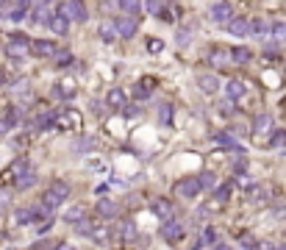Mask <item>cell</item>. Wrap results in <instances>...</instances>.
<instances>
[{
	"instance_id": "6da1fadb",
	"label": "cell",
	"mask_w": 286,
	"mask_h": 250,
	"mask_svg": "<svg viewBox=\"0 0 286 250\" xmlns=\"http://www.w3.org/2000/svg\"><path fill=\"white\" fill-rule=\"evenodd\" d=\"M28 9H31V0H0V17L11 22L25 20Z\"/></svg>"
},
{
	"instance_id": "7a4b0ae2",
	"label": "cell",
	"mask_w": 286,
	"mask_h": 250,
	"mask_svg": "<svg viewBox=\"0 0 286 250\" xmlns=\"http://www.w3.org/2000/svg\"><path fill=\"white\" fill-rule=\"evenodd\" d=\"M28 53H31V39H28L25 34H11V39L6 42V56L14 58V61H20V58H25Z\"/></svg>"
},
{
	"instance_id": "3957f363",
	"label": "cell",
	"mask_w": 286,
	"mask_h": 250,
	"mask_svg": "<svg viewBox=\"0 0 286 250\" xmlns=\"http://www.w3.org/2000/svg\"><path fill=\"white\" fill-rule=\"evenodd\" d=\"M56 9L64 11V14L70 17V22H86L89 20V11H86V3H83V0H64Z\"/></svg>"
},
{
	"instance_id": "277c9868",
	"label": "cell",
	"mask_w": 286,
	"mask_h": 250,
	"mask_svg": "<svg viewBox=\"0 0 286 250\" xmlns=\"http://www.w3.org/2000/svg\"><path fill=\"white\" fill-rule=\"evenodd\" d=\"M67 195H70V186H67V183H53V186L47 189L45 195H42V206H47V208L53 211V208H58L64 200H67Z\"/></svg>"
},
{
	"instance_id": "5b68a950",
	"label": "cell",
	"mask_w": 286,
	"mask_h": 250,
	"mask_svg": "<svg viewBox=\"0 0 286 250\" xmlns=\"http://www.w3.org/2000/svg\"><path fill=\"white\" fill-rule=\"evenodd\" d=\"M172 189H175V192L181 195V198H189V200H192V198H198V195L203 192V186H200V181H198L195 175L178 178V181H175V186H172Z\"/></svg>"
},
{
	"instance_id": "8992f818",
	"label": "cell",
	"mask_w": 286,
	"mask_h": 250,
	"mask_svg": "<svg viewBox=\"0 0 286 250\" xmlns=\"http://www.w3.org/2000/svg\"><path fill=\"white\" fill-rule=\"evenodd\" d=\"M114 25H117V37H134V34L139 31V17L122 14V17L114 20Z\"/></svg>"
},
{
	"instance_id": "52a82bcc",
	"label": "cell",
	"mask_w": 286,
	"mask_h": 250,
	"mask_svg": "<svg viewBox=\"0 0 286 250\" xmlns=\"http://www.w3.org/2000/svg\"><path fill=\"white\" fill-rule=\"evenodd\" d=\"M162 236L167 242H178L183 236V225H181V220H175V217H167L162 220Z\"/></svg>"
},
{
	"instance_id": "ba28073f",
	"label": "cell",
	"mask_w": 286,
	"mask_h": 250,
	"mask_svg": "<svg viewBox=\"0 0 286 250\" xmlns=\"http://www.w3.org/2000/svg\"><path fill=\"white\" fill-rule=\"evenodd\" d=\"M31 53L39 56V58H50V56L58 53V45L50 42V39H37V42H31Z\"/></svg>"
},
{
	"instance_id": "9c48e42d",
	"label": "cell",
	"mask_w": 286,
	"mask_h": 250,
	"mask_svg": "<svg viewBox=\"0 0 286 250\" xmlns=\"http://www.w3.org/2000/svg\"><path fill=\"white\" fill-rule=\"evenodd\" d=\"M47 25H50V31L56 34V37H64V34L70 31V17L64 14V11H53V17H50V22H47Z\"/></svg>"
},
{
	"instance_id": "30bf717a",
	"label": "cell",
	"mask_w": 286,
	"mask_h": 250,
	"mask_svg": "<svg viewBox=\"0 0 286 250\" xmlns=\"http://www.w3.org/2000/svg\"><path fill=\"white\" fill-rule=\"evenodd\" d=\"M231 14H234V11H231V6L225 3V0H219V3L211 6V20L217 22V25H225V22L231 20Z\"/></svg>"
},
{
	"instance_id": "8fae6325",
	"label": "cell",
	"mask_w": 286,
	"mask_h": 250,
	"mask_svg": "<svg viewBox=\"0 0 286 250\" xmlns=\"http://www.w3.org/2000/svg\"><path fill=\"white\" fill-rule=\"evenodd\" d=\"M225 25L234 37H250V20H245V17H231Z\"/></svg>"
},
{
	"instance_id": "7c38bea8",
	"label": "cell",
	"mask_w": 286,
	"mask_h": 250,
	"mask_svg": "<svg viewBox=\"0 0 286 250\" xmlns=\"http://www.w3.org/2000/svg\"><path fill=\"white\" fill-rule=\"evenodd\" d=\"M53 11H56V6H34V11H31V22H37V25H47L50 22V17H53Z\"/></svg>"
},
{
	"instance_id": "4fadbf2b",
	"label": "cell",
	"mask_w": 286,
	"mask_h": 250,
	"mask_svg": "<svg viewBox=\"0 0 286 250\" xmlns=\"http://www.w3.org/2000/svg\"><path fill=\"white\" fill-rule=\"evenodd\" d=\"M17 120H20V111H17V106H9V109H6V114L0 117V134H9V131L17 125Z\"/></svg>"
},
{
	"instance_id": "5bb4252c",
	"label": "cell",
	"mask_w": 286,
	"mask_h": 250,
	"mask_svg": "<svg viewBox=\"0 0 286 250\" xmlns=\"http://www.w3.org/2000/svg\"><path fill=\"white\" fill-rule=\"evenodd\" d=\"M56 120L64 125V128H78L81 125V114L75 109H61V114L56 111Z\"/></svg>"
},
{
	"instance_id": "9a60e30c",
	"label": "cell",
	"mask_w": 286,
	"mask_h": 250,
	"mask_svg": "<svg viewBox=\"0 0 286 250\" xmlns=\"http://www.w3.org/2000/svg\"><path fill=\"white\" fill-rule=\"evenodd\" d=\"M270 31H272V25H270V22H264L261 17H259V20H250V37L264 39V37H270Z\"/></svg>"
},
{
	"instance_id": "2e32d148",
	"label": "cell",
	"mask_w": 286,
	"mask_h": 250,
	"mask_svg": "<svg viewBox=\"0 0 286 250\" xmlns=\"http://www.w3.org/2000/svg\"><path fill=\"white\" fill-rule=\"evenodd\" d=\"M150 208H153V214H158L162 220H167V217H172V203L170 200H164V198H156V200H150Z\"/></svg>"
},
{
	"instance_id": "e0dca14e",
	"label": "cell",
	"mask_w": 286,
	"mask_h": 250,
	"mask_svg": "<svg viewBox=\"0 0 286 250\" xmlns=\"http://www.w3.org/2000/svg\"><path fill=\"white\" fill-rule=\"evenodd\" d=\"M214 142H217V145H223L225 150H236V153H245V147L239 145V139H234V136H231V134H217V136H214Z\"/></svg>"
},
{
	"instance_id": "ac0fdd59",
	"label": "cell",
	"mask_w": 286,
	"mask_h": 250,
	"mask_svg": "<svg viewBox=\"0 0 286 250\" xmlns=\"http://www.w3.org/2000/svg\"><path fill=\"white\" fill-rule=\"evenodd\" d=\"M214 245H219V234H217V228H203V234H200V239H198V247H214Z\"/></svg>"
},
{
	"instance_id": "d6986e66",
	"label": "cell",
	"mask_w": 286,
	"mask_h": 250,
	"mask_svg": "<svg viewBox=\"0 0 286 250\" xmlns=\"http://www.w3.org/2000/svg\"><path fill=\"white\" fill-rule=\"evenodd\" d=\"M98 214L103 220H114L117 214H120V206H117L114 200H100V203H98Z\"/></svg>"
},
{
	"instance_id": "ffe728a7",
	"label": "cell",
	"mask_w": 286,
	"mask_h": 250,
	"mask_svg": "<svg viewBox=\"0 0 286 250\" xmlns=\"http://www.w3.org/2000/svg\"><path fill=\"white\" fill-rule=\"evenodd\" d=\"M106 103H109L111 109H125L128 98H125V92H122V89H111V92L106 95Z\"/></svg>"
},
{
	"instance_id": "44dd1931",
	"label": "cell",
	"mask_w": 286,
	"mask_h": 250,
	"mask_svg": "<svg viewBox=\"0 0 286 250\" xmlns=\"http://www.w3.org/2000/svg\"><path fill=\"white\" fill-rule=\"evenodd\" d=\"M156 117H158V125H170V122H172V103H167V100H162V103H158V111H156Z\"/></svg>"
},
{
	"instance_id": "7402d4cb",
	"label": "cell",
	"mask_w": 286,
	"mask_h": 250,
	"mask_svg": "<svg viewBox=\"0 0 286 250\" xmlns=\"http://www.w3.org/2000/svg\"><path fill=\"white\" fill-rule=\"evenodd\" d=\"M250 58H253V53H250L247 47H234V50H231V61L234 64H247Z\"/></svg>"
},
{
	"instance_id": "603a6c76",
	"label": "cell",
	"mask_w": 286,
	"mask_h": 250,
	"mask_svg": "<svg viewBox=\"0 0 286 250\" xmlns=\"http://www.w3.org/2000/svg\"><path fill=\"white\" fill-rule=\"evenodd\" d=\"M145 6H147V11H150V14L162 17V20H170V14L164 11V0H147Z\"/></svg>"
},
{
	"instance_id": "cb8c5ba5",
	"label": "cell",
	"mask_w": 286,
	"mask_h": 250,
	"mask_svg": "<svg viewBox=\"0 0 286 250\" xmlns=\"http://www.w3.org/2000/svg\"><path fill=\"white\" fill-rule=\"evenodd\" d=\"M270 125H272L270 114H261L259 120H256V128H253V134H256V136H264V134H270Z\"/></svg>"
},
{
	"instance_id": "d4e9b609",
	"label": "cell",
	"mask_w": 286,
	"mask_h": 250,
	"mask_svg": "<svg viewBox=\"0 0 286 250\" xmlns=\"http://www.w3.org/2000/svg\"><path fill=\"white\" fill-rule=\"evenodd\" d=\"M28 170H31V162H28V159H17V162L11 164V175H14V178L25 175Z\"/></svg>"
},
{
	"instance_id": "484cf974",
	"label": "cell",
	"mask_w": 286,
	"mask_h": 250,
	"mask_svg": "<svg viewBox=\"0 0 286 250\" xmlns=\"http://www.w3.org/2000/svg\"><path fill=\"white\" fill-rule=\"evenodd\" d=\"M225 89H228V98L231 100H236V98L245 95V83H242V81H228V86H225Z\"/></svg>"
},
{
	"instance_id": "4316f807",
	"label": "cell",
	"mask_w": 286,
	"mask_h": 250,
	"mask_svg": "<svg viewBox=\"0 0 286 250\" xmlns=\"http://www.w3.org/2000/svg\"><path fill=\"white\" fill-rule=\"evenodd\" d=\"M228 53H231V50H225V47H217V50H211V64H214V67H225V64H228V61H225V56H228Z\"/></svg>"
},
{
	"instance_id": "83f0119b",
	"label": "cell",
	"mask_w": 286,
	"mask_h": 250,
	"mask_svg": "<svg viewBox=\"0 0 286 250\" xmlns=\"http://www.w3.org/2000/svg\"><path fill=\"white\" fill-rule=\"evenodd\" d=\"M198 181L203 189H217V175H214V172H200Z\"/></svg>"
},
{
	"instance_id": "f1b7e54d",
	"label": "cell",
	"mask_w": 286,
	"mask_h": 250,
	"mask_svg": "<svg viewBox=\"0 0 286 250\" xmlns=\"http://www.w3.org/2000/svg\"><path fill=\"white\" fill-rule=\"evenodd\" d=\"M100 37H103L106 42L117 39V25L114 22H103V25H100Z\"/></svg>"
},
{
	"instance_id": "f546056e",
	"label": "cell",
	"mask_w": 286,
	"mask_h": 250,
	"mask_svg": "<svg viewBox=\"0 0 286 250\" xmlns=\"http://www.w3.org/2000/svg\"><path fill=\"white\" fill-rule=\"evenodd\" d=\"M120 9L125 11V14L139 17V0H120Z\"/></svg>"
},
{
	"instance_id": "4dcf8cb0",
	"label": "cell",
	"mask_w": 286,
	"mask_h": 250,
	"mask_svg": "<svg viewBox=\"0 0 286 250\" xmlns=\"http://www.w3.org/2000/svg\"><path fill=\"white\" fill-rule=\"evenodd\" d=\"M150 89H153V81H150V78H145V81L139 83V86L134 89V95H136V98H139V100H145V98H147V92H150Z\"/></svg>"
},
{
	"instance_id": "1f68e13d",
	"label": "cell",
	"mask_w": 286,
	"mask_h": 250,
	"mask_svg": "<svg viewBox=\"0 0 286 250\" xmlns=\"http://www.w3.org/2000/svg\"><path fill=\"white\" fill-rule=\"evenodd\" d=\"M34 181H37V175H34V170H28L25 175H20V178H17V189H28Z\"/></svg>"
},
{
	"instance_id": "d6a6232c",
	"label": "cell",
	"mask_w": 286,
	"mask_h": 250,
	"mask_svg": "<svg viewBox=\"0 0 286 250\" xmlns=\"http://www.w3.org/2000/svg\"><path fill=\"white\" fill-rule=\"evenodd\" d=\"M83 214H86V211H83V206H73L67 214H64V220H67V223H78Z\"/></svg>"
},
{
	"instance_id": "836d02e7",
	"label": "cell",
	"mask_w": 286,
	"mask_h": 250,
	"mask_svg": "<svg viewBox=\"0 0 286 250\" xmlns=\"http://www.w3.org/2000/svg\"><path fill=\"white\" fill-rule=\"evenodd\" d=\"M270 37L278 39V42H283L286 39V22H275V25H272V31H270Z\"/></svg>"
},
{
	"instance_id": "e575fe53",
	"label": "cell",
	"mask_w": 286,
	"mask_h": 250,
	"mask_svg": "<svg viewBox=\"0 0 286 250\" xmlns=\"http://www.w3.org/2000/svg\"><path fill=\"white\" fill-rule=\"evenodd\" d=\"M200 89H203V92H217V78L203 75V78H200Z\"/></svg>"
},
{
	"instance_id": "d590c367",
	"label": "cell",
	"mask_w": 286,
	"mask_h": 250,
	"mask_svg": "<svg viewBox=\"0 0 286 250\" xmlns=\"http://www.w3.org/2000/svg\"><path fill=\"white\" fill-rule=\"evenodd\" d=\"M56 64H58V67H70V64H73V53H70V50L56 53Z\"/></svg>"
},
{
	"instance_id": "8d00e7d4",
	"label": "cell",
	"mask_w": 286,
	"mask_h": 250,
	"mask_svg": "<svg viewBox=\"0 0 286 250\" xmlns=\"http://www.w3.org/2000/svg\"><path fill=\"white\" fill-rule=\"evenodd\" d=\"M231 189H234V183H223V186L217 189V203H225V200L231 198Z\"/></svg>"
},
{
	"instance_id": "74e56055",
	"label": "cell",
	"mask_w": 286,
	"mask_h": 250,
	"mask_svg": "<svg viewBox=\"0 0 286 250\" xmlns=\"http://www.w3.org/2000/svg\"><path fill=\"white\" fill-rule=\"evenodd\" d=\"M92 145H94V139H92V136H86V139L75 142V150H78V153H89V150H92Z\"/></svg>"
},
{
	"instance_id": "f35d334b",
	"label": "cell",
	"mask_w": 286,
	"mask_h": 250,
	"mask_svg": "<svg viewBox=\"0 0 286 250\" xmlns=\"http://www.w3.org/2000/svg\"><path fill=\"white\" fill-rule=\"evenodd\" d=\"M189 37H192V31H189V28H181V31H178V45H189Z\"/></svg>"
},
{
	"instance_id": "ab89813d",
	"label": "cell",
	"mask_w": 286,
	"mask_h": 250,
	"mask_svg": "<svg viewBox=\"0 0 286 250\" xmlns=\"http://www.w3.org/2000/svg\"><path fill=\"white\" fill-rule=\"evenodd\" d=\"M239 245H242V247H256V245H259V242H256L253 236H245V239H242Z\"/></svg>"
},
{
	"instance_id": "60d3db41",
	"label": "cell",
	"mask_w": 286,
	"mask_h": 250,
	"mask_svg": "<svg viewBox=\"0 0 286 250\" xmlns=\"http://www.w3.org/2000/svg\"><path fill=\"white\" fill-rule=\"evenodd\" d=\"M147 47H150L153 53H158V50H162L164 45H162V42H158V39H153V42H147Z\"/></svg>"
},
{
	"instance_id": "b9f144b4",
	"label": "cell",
	"mask_w": 286,
	"mask_h": 250,
	"mask_svg": "<svg viewBox=\"0 0 286 250\" xmlns=\"http://www.w3.org/2000/svg\"><path fill=\"white\" fill-rule=\"evenodd\" d=\"M34 247H53V242L50 239H39V242H34Z\"/></svg>"
},
{
	"instance_id": "7bdbcfd3",
	"label": "cell",
	"mask_w": 286,
	"mask_h": 250,
	"mask_svg": "<svg viewBox=\"0 0 286 250\" xmlns=\"http://www.w3.org/2000/svg\"><path fill=\"white\" fill-rule=\"evenodd\" d=\"M6 203H9V192H3V189H0V208H3Z\"/></svg>"
},
{
	"instance_id": "ee69618b",
	"label": "cell",
	"mask_w": 286,
	"mask_h": 250,
	"mask_svg": "<svg viewBox=\"0 0 286 250\" xmlns=\"http://www.w3.org/2000/svg\"><path fill=\"white\" fill-rule=\"evenodd\" d=\"M283 139H286V136L281 134V131H278V134H275V136H272V145H281V142H283Z\"/></svg>"
},
{
	"instance_id": "f6af8a7d",
	"label": "cell",
	"mask_w": 286,
	"mask_h": 250,
	"mask_svg": "<svg viewBox=\"0 0 286 250\" xmlns=\"http://www.w3.org/2000/svg\"><path fill=\"white\" fill-rule=\"evenodd\" d=\"M47 3L56 6V0H34V6H47Z\"/></svg>"
},
{
	"instance_id": "bcb514c9",
	"label": "cell",
	"mask_w": 286,
	"mask_h": 250,
	"mask_svg": "<svg viewBox=\"0 0 286 250\" xmlns=\"http://www.w3.org/2000/svg\"><path fill=\"white\" fill-rule=\"evenodd\" d=\"M0 83H3V70H0Z\"/></svg>"
}]
</instances>
